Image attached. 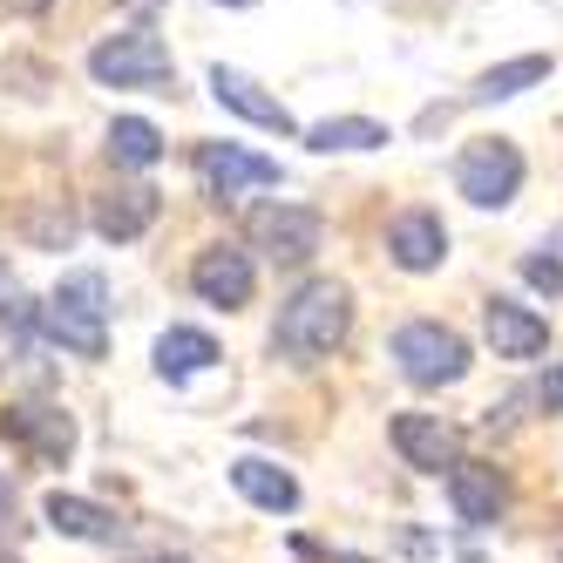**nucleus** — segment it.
Masks as SVG:
<instances>
[{
	"label": "nucleus",
	"instance_id": "nucleus-1",
	"mask_svg": "<svg viewBox=\"0 0 563 563\" xmlns=\"http://www.w3.org/2000/svg\"><path fill=\"white\" fill-rule=\"evenodd\" d=\"M353 333V292L340 278H306V286L278 306V327H272V353L286 367H319L333 346H346Z\"/></svg>",
	"mask_w": 563,
	"mask_h": 563
},
{
	"label": "nucleus",
	"instance_id": "nucleus-2",
	"mask_svg": "<svg viewBox=\"0 0 563 563\" xmlns=\"http://www.w3.org/2000/svg\"><path fill=\"white\" fill-rule=\"evenodd\" d=\"M34 319H42V333H48L62 353H75V360H102V353H109V278L89 272V265L68 272Z\"/></svg>",
	"mask_w": 563,
	"mask_h": 563
},
{
	"label": "nucleus",
	"instance_id": "nucleus-3",
	"mask_svg": "<svg viewBox=\"0 0 563 563\" xmlns=\"http://www.w3.org/2000/svg\"><path fill=\"white\" fill-rule=\"evenodd\" d=\"M89 75L102 89H143V96H170L177 89V62L170 42L156 27H123V34H102L89 48Z\"/></svg>",
	"mask_w": 563,
	"mask_h": 563
},
{
	"label": "nucleus",
	"instance_id": "nucleus-4",
	"mask_svg": "<svg viewBox=\"0 0 563 563\" xmlns=\"http://www.w3.org/2000/svg\"><path fill=\"white\" fill-rule=\"evenodd\" d=\"M387 353H394L400 380H415V387H455L468 374V340L455 327H441V319H408Z\"/></svg>",
	"mask_w": 563,
	"mask_h": 563
},
{
	"label": "nucleus",
	"instance_id": "nucleus-5",
	"mask_svg": "<svg viewBox=\"0 0 563 563\" xmlns=\"http://www.w3.org/2000/svg\"><path fill=\"white\" fill-rule=\"evenodd\" d=\"M455 190L468 197L475 211H509L522 190V150L509 136H482L455 156Z\"/></svg>",
	"mask_w": 563,
	"mask_h": 563
},
{
	"label": "nucleus",
	"instance_id": "nucleus-6",
	"mask_svg": "<svg viewBox=\"0 0 563 563\" xmlns=\"http://www.w3.org/2000/svg\"><path fill=\"white\" fill-rule=\"evenodd\" d=\"M245 238H252V252H265L272 265H306L319 252V238H327V218H319L312 205H286V197H272V205H258L245 218Z\"/></svg>",
	"mask_w": 563,
	"mask_h": 563
},
{
	"label": "nucleus",
	"instance_id": "nucleus-7",
	"mask_svg": "<svg viewBox=\"0 0 563 563\" xmlns=\"http://www.w3.org/2000/svg\"><path fill=\"white\" fill-rule=\"evenodd\" d=\"M190 170H197V184H205V197H218V205L278 184V164H272V156H258V150H245V143H197Z\"/></svg>",
	"mask_w": 563,
	"mask_h": 563
},
{
	"label": "nucleus",
	"instance_id": "nucleus-8",
	"mask_svg": "<svg viewBox=\"0 0 563 563\" xmlns=\"http://www.w3.org/2000/svg\"><path fill=\"white\" fill-rule=\"evenodd\" d=\"M190 292L205 299V306H218V312L252 306V292H258L252 252H245V245H205V252L190 258Z\"/></svg>",
	"mask_w": 563,
	"mask_h": 563
},
{
	"label": "nucleus",
	"instance_id": "nucleus-9",
	"mask_svg": "<svg viewBox=\"0 0 563 563\" xmlns=\"http://www.w3.org/2000/svg\"><path fill=\"white\" fill-rule=\"evenodd\" d=\"M0 434L14 441V449H27L34 462H68L75 455V421L62 408H48V400H14L8 415H0Z\"/></svg>",
	"mask_w": 563,
	"mask_h": 563
},
{
	"label": "nucleus",
	"instance_id": "nucleus-10",
	"mask_svg": "<svg viewBox=\"0 0 563 563\" xmlns=\"http://www.w3.org/2000/svg\"><path fill=\"white\" fill-rule=\"evenodd\" d=\"M387 434H394V455L421 475H441V468L462 462V428L441 421V415H394Z\"/></svg>",
	"mask_w": 563,
	"mask_h": 563
},
{
	"label": "nucleus",
	"instance_id": "nucleus-11",
	"mask_svg": "<svg viewBox=\"0 0 563 563\" xmlns=\"http://www.w3.org/2000/svg\"><path fill=\"white\" fill-rule=\"evenodd\" d=\"M211 96H218V109H231V115H245V123H258V130H272V136H299V123H292V109L278 102V96H265L245 68H224V62H211Z\"/></svg>",
	"mask_w": 563,
	"mask_h": 563
},
{
	"label": "nucleus",
	"instance_id": "nucleus-12",
	"mask_svg": "<svg viewBox=\"0 0 563 563\" xmlns=\"http://www.w3.org/2000/svg\"><path fill=\"white\" fill-rule=\"evenodd\" d=\"M449 503H455V522L489 530V522L509 509V475L496 462H455L449 468Z\"/></svg>",
	"mask_w": 563,
	"mask_h": 563
},
{
	"label": "nucleus",
	"instance_id": "nucleus-13",
	"mask_svg": "<svg viewBox=\"0 0 563 563\" xmlns=\"http://www.w3.org/2000/svg\"><path fill=\"white\" fill-rule=\"evenodd\" d=\"M387 258L400 272H434L441 258H449V224H441V211H394L387 218Z\"/></svg>",
	"mask_w": 563,
	"mask_h": 563
},
{
	"label": "nucleus",
	"instance_id": "nucleus-14",
	"mask_svg": "<svg viewBox=\"0 0 563 563\" xmlns=\"http://www.w3.org/2000/svg\"><path fill=\"white\" fill-rule=\"evenodd\" d=\"M482 333H489V346H496V360H537L543 346H550V319L543 312H530L522 299H489L482 306Z\"/></svg>",
	"mask_w": 563,
	"mask_h": 563
},
{
	"label": "nucleus",
	"instance_id": "nucleus-15",
	"mask_svg": "<svg viewBox=\"0 0 563 563\" xmlns=\"http://www.w3.org/2000/svg\"><path fill=\"white\" fill-rule=\"evenodd\" d=\"M164 218V197H156L150 184H115L96 197V231L109 238V245H136V238Z\"/></svg>",
	"mask_w": 563,
	"mask_h": 563
},
{
	"label": "nucleus",
	"instance_id": "nucleus-16",
	"mask_svg": "<svg viewBox=\"0 0 563 563\" xmlns=\"http://www.w3.org/2000/svg\"><path fill=\"white\" fill-rule=\"evenodd\" d=\"M231 489L245 496V503H258V509H272V516H292V509H299L292 468H278V462H265V455H238V462H231Z\"/></svg>",
	"mask_w": 563,
	"mask_h": 563
},
{
	"label": "nucleus",
	"instance_id": "nucleus-17",
	"mask_svg": "<svg viewBox=\"0 0 563 563\" xmlns=\"http://www.w3.org/2000/svg\"><path fill=\"white\" fill-rule=\"evenodd\" d=\"M42 516H48V530L55 537H75V543H115L123 537V522H115V509H102V503H89V496H48L42 503Z\"/></svg>",
	"mask_w": 563,
	"mask_h": 563
},
{
	"label": "nucleus",
	"instance_id": "nucleus-18",
	"mask_svg": "<svg viewBox=\"0 0 563 563\" xmlns=\"http://www.w3.org/2000/svg\"><path fill=\"white\" fill-rule=\"evenodd\" d=\"M299 136H306V150H319V156H360V150H387V143H394V130L374 123V115H327V123H312V130H299Z\"/></svg>",
	"mask_w": 563,
	"mask_h": 563
},
{
	"label": "nucleus",
	"instance_id": "nucleus-19",
	"mask_svg": "<svg viewBox=\"0 0 563 563\" xmlns=\"http://www.w3.org/2000/svg\"><path fill=\"white\" fill-rule=\"evenodd\" d=\"M537 82H550V55H516V62H496V68H482L475 82H468V109H489V102H509V96H522V89H537Z\"/></svg>",
	"mask_w": 563,
	"mask_h": 563
},
{
	"label": "nucleus",
	"instance_id": "nucleus-20",
	"mask_svg": "<svg viewBox=\"0 0 563 563\" xmlns=\"http://www.w3.org/2000/svg\"><path fill=\"white\" fill-rule=\"evenodd\" d=\"M102 150H109L115 170H156V164H164V130H156L150 115H115Z\"/></svg>",
	"mask_w": 563,
	"mask_h": 563
},
{
	"label": "nucleus",
	"instance_id": "nucleus-21",
	"mask_svg": "<svg viewBox=\"0 0 563 563\" xmlns=\"http://www.w3.org/2000/svg\"><path fill=\"white\" fill-rule=\"evenodd\" d=\"M205 367H218V340L211 333H197V327H170L164 340H156V374L164 380H197Z\"/></svg>",
	"mask_w": 563,
	"mask_h": 563
},
{
	"label": "nucleus",
	"instance_id": "nucleus-22",
	"mask_svg": "<svg viewBox=\"0 0 563 563\" xmlns=\"http://www.w3.org/2000/svg\"><path fill=\"white\" fill-rule=\"evenodd\" d=\"M522 278H530L537 292L563 299V258H556V252H550V258H543V252H530V258H522Z\"/></svg>",
	"mask_w": 563,
	"mask_h": 563
},
{
	"label": "nucleus",
	"instance_id": "nucleus-23",
	"mask_svg": "<svg viewBox=\"0 0 563 563\" xmlns=\"http://www.w3.org/2000/svg\"><path fill=\"white\" fill-rule=\"evenodd\" d=\"M537 408H543V415H563V367H550V374L537 380Z\"/></svg>",
	"mask_w": 563,
	"mask_h": 563
},
{
	"label": "nucleus",
	"instance_id": "nucleus-24",
	"mask_svg": "<svg viewBox=\"0 0 563 563\" xmlns=\"http://www.w3.org/2000/svg\"><path fill=\"white\" fill-rule=\"evenodd\" d=\"M14 509H21V496H14V482H8V475H0V543H8V537H14Z\"/></svg>",
	"mask_w": 563,
	"mask_h": 563
},
{
	"label": "nucleus",
	"instance_id": "nucleus-25",
	"mask_svg": "<svg viewBox=\"0 0 563 563\" xmlns=\"http://www.w3.org/2000/svg\"><path fill=\"white\" fill-rule=\"evenodd\" d=\"M8 306H21V286H14V272L0 265V312H8Z\"/></svg>",
	"mask_w": 563,
	"mask_h": 563
},
{
	"label": "nucleus",
	"instance_id": "nucleus-26",
	"mask_svg": "<svg viewBox=\"0 0 563 563\" xmlns=\"http://www.w3.org/2000/svg\"><path fill=\"white\" fill-rule=\"evenodd\" d=\"M0 8H8V14H48L55 0H0Z\"/></svg>",
	"mask_w": 563,
	"mask_h": 563
},
{
	"label": "nucleus",
	"instance_id": "nucleus-27",
	"mask_svg": "<svg viewBox=\"0 0 563 563\" xmlns=\"http://www.w3.org/2000/svg\"><path fill=\"white\" fill-rule=\"evenodd\" d=\"M211 8H258V0H211Z\"/></svg>",
	"mask_w": 563,
	"mask_h": 563
},
{
	"label": "nucleus",
	"instance_id": "nucleus-28",
	"mask_svg": "<svg viewBox=\"0 0 563 563\" xmlns=\"http://www.w3.org/2000/svg\"><path fill=\"white\" fill-rule=\"evenodd\" d=\"M130 8H143V14H150V8H164V0H130Z\"/></svg>",
	"mask_w": 563,
	"mask_h": 563
},
{
	"label": "nucleus",
	"instance_id": "nucleus-29",
	"mask_svg": "<svg viewBox=\"0 0 563 563\" xmlns=\"http://www.w3.org/2000/svg\"><path fill=\"white\" fill-rule=\"evenodd\" d=\"M150 563H190V556H150Z\"/></svg>",
	"mask_w": 563,
	"mask_h": 563
}]
</instances>
